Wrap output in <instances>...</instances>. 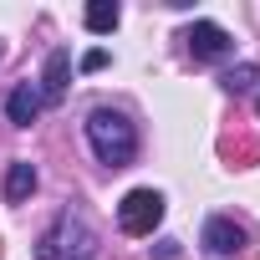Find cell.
Here are the masks:
<instances>
[{"mask_svg": "<svg viewBox=\"0 0 260 260\" xmlns=\"http://www.w3.org/2000/svg\"><path fill=\"white\" fill-rule=\"evenodd\" d=\"M184 41H189V51H194L199 61H219V56L230 51V31H224V26H214V21H194Z\"/></svg>", "mask_w": 260, "mask_h": 260, "instance_id": "4", "label": "cell"}, {"mask_svg": "<svg viewBox=\"0 0 260 260\" xmlns=\"http://www.w3.org/2000/svg\"><path fill=\"white\" fill-rule=\"evenodd\" d=\"M204 250L209 255H235V250H245V230L235 219H209L204 224Z\"/></svg>", "mask_w": 260, "mask_h": 260, "instance_id": "6", "label": "cell"}, {"mask_svg": "<svg viewBox=\"0 0 260 260\" xmlns=\"http://www.w3.org/2000/svg\"><path fill=\"white\" fill-rule=\"evenodd\" d=\"M36 112H41V87H31V82H26V87H16V92H11V102H6V117H11L16 127H31V122H36Z\"/></svg>", "mask_w": 260, "mask_h": 260, "instance_id": "7", "label": "cell"}, {"mask_svg": "<svg viewBox=\"0 0 260 260\" xmlns=\"http://www.w3.org/2000/svg\"><path fill=\"white\" fill-rule=\"evenodd\" d=\"M87 31H97V36H107V31H117V21H122V11H117V0H92L87 6Z\"/></svg>", "mask_w": 260, "mask_h": 260, "instance_id": "8", "label": "cell"}, {"mask_svg": "<svg viewBox=\"0 0 260 260\" xmlns=\"http://www.w3.org/2000/svg\"><path fill=\"white\" fill-rule=\"evenodd\" d=\"M97 67H107V51H87L82 56V72H97Z\"/></svg>", "mask_w": 260, "mask_h": 260, "instance_id": "11", "label": "cell"}, {"mask_svg": "<svg viewBox=\"0 0 260 260\" xmlns=\"http://www.w3.org/2000/svg\"><path fill=\"white\" fill-rule=\"evenodd\" d=\"M250 82H255V67H240V72H230V77H224V87H230V92H245Z\"/></svg>", "mask_w": 260, "mask_h": 260, "instance_id": "10", "label": "cell"}, {"mask_svg": "<svg viewBox=\"0 0 260 260\" xmlns=\"http://www.w3.org/2000/svg\"><path fill=\"white\" fill-rule=\"evenodd\" d=\"M158 219H164V194H158V189H133V194H122L117 224H122L127 235H153Z\"/></svg>", "mask_w": 260, "mask_h": 260, "instance_id": "3", "label": "cell"}, {"mask_svg": "<svg viewBox=\"0 0 260 260\" xmlns=\"http://www.w3.org/2000/svg\"><path fill=\"white\" fill-rule=\"evenodd\" d=\"M72 82V51H51L46 56V77H41V102H61Z\"/></svg>", "mask_w": 260, "mask_h": 260, "instance_id": "5", "label": "cell"}, {"mask_svg": "<svg viewBox=\"0 0 260 260\" xmlns=\"http://www.w3.org/2000/svg\"><path fill=\"white\" fill-rule=\"evenodd\" d=\"M87 143H92V153H97L107 169H122L127 158L138 153L133 122H127L122 112H112V107H97V112L87 117Z\"/></svg>", "mask_w": 260, "mask_h": 260, "instance_id": "1", "label": "cell"}, {"mask_svg": "<svg viewBox=\"0 0 260 260\" xmlns=\"http://www.w3.org/2000/svg\"><path fill=\"white\" fill-rule=\"evenodd\" d=\"M92 250H97L92 230H87L82 219H72V214H61V219L36 240V260H92Z\"/></svg>", "mask_w": 260, "mask_h": 260, "instance_id": "2", "label": "cell"}, {"mask_svg": "<svg viewBox=\"0 0 260 260\" xmlns=\"http://www.w3.org/2000/svg\"><path fill=\"white\" fill-rule=\"evenodd\" d=\"M31 189H36V169H31V164H11V174H6V199L21 204Z\"/></svg>", "mask_w": 260, "mask_h": 260, "instance_id": "9", "label": "cell"}]
</instances>
